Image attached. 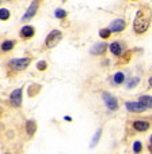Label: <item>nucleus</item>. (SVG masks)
Here are the masks:
<instances>
[{
    "label": "nucleus",
    "mask_w": 152,
    "mask_h": 154,
    "mask_svg": "<svg viewBox=\"0 0 152 154\" xmlns=\"http://www.w3.org/2000/svg\"><path fill=\"white\" fill-rule=\"evenodd\" d=\"M139 102H141L145 108H152V97L149 96H141Z\"/></svg>",
    "instance_id": "15"
},
{
    "label": "nucleus",
    "mask_w": 152,
    "mask_h": 154,
    "mask_svg": "<svg viewBox=\"0 0 152 154\" xmlns=\"http://www.w3.org/2000/svg\"><path fill=\"white\" fill-rule=\"evenodd\" d=\"M8 18H10L8 10H6V8H1V10H0V19H1V20H7Z\"/></svg>",
    "instance_id": "19"
},
{
    "label": "nucleus",
    "mask_w": 152,
    "mask_h": 154,
    "mask_svg": "<svg viewBox=\"0 0 152 154\" xmlns=\"http://www.w3.org/2000/svg\"><path fill=\"white\" fill-rule=\"evenodd\" d=\"M125 81V75H124L122 72H117V74H114V82L115 83H122V82Z\"/></svg>",
    "instance_id": "18"
},
{
    "label": "nucleus",
    "mask_w": 152,
    "mask_h": 154,
    "mask_svg": "<svg viewBox=\"0 0 152 154\" xmlns=\"http://www.w3.org/2000/svg\"><path fill=\"white\" fill-rule=\"evenodd\" d=\"M137 83H139V78H132L129 82H128V89H132V87H135Z\"/></svg>",
    "instance_id": "21"
},
{
    "label": "nucleus",
    "mask_w": 152,
    "mask_h": 154,
    "mask_svg": "<svg viewBox=\"0 0 152 154\" xmlns=\"http://www.w3.org/2000/svg\"><path fill=\"white\" fill-rule=\"evenodd\" d=\"M38 6H40V2L38 0H35V2H33L31 4H30V7L27 8V11H26V14L23 15V18L22 19L23 20H27V19H30V18H33L35 14H37V11H38Z\"/></svg>",
    "instance_id": "6"
},
{
    "label": "nucleus",
    "mask_w": 152,
    "mask_h": 154,
    "mask_svg": "<svg viewBox=\"0 0 152 154\" xmlns=\"http://www.w3.org/2000/svg\"><path fill=\"white\" fill-rule=\"evenodd\" d=\"M152 19V11L148 7H141L139 11L136 12L135 20H133V29L137 34H143L148 30L149 25H151Z\"/></svg>",
    "instance_id": "1"
},
{
    "label": "nucleus",
    "mask_w": 152,
    "mask_h": 154,
    "mask_svg": "<svg viewBox=\"0 0 152 154\" xmlns=\"http://www.w3.org/2000/svg\"><path fill=\"white\" fill-rule=\"evenodd\" d=\"M35 130H37V125H35V122H33V120H29V122L26 123V131L27 134L31 137V135H34Z\"/></svg>",
    "instance_id": "14"
},
{
    "label": "nucleus",
    "mask_w": 152,
    "mask_h": 154,
    "mask_svg": "<svg viewBox=\"0 0 152 154\" xmlns=\"http://www.w3.org/2000/svg\"><path fill=\"white\" fill-rule=\"evenodd\" d=\"M37 68L40 71H45L46 68H48V64H46V61H40V63L37 64Z\"/></svg>",
    "instance_id": "22"
},
{
    "label": "nucleus",
    "mask_w": 152,
    "mask_h": 154,
    "mask_svg": "<svg viewBox=\"0 0 152 154\" xmlns=\"http://www.w3.org/2000/svg\"><path fill=\"white\" fill-rule=\"evenodd\" d=\"M90 52H91V55H94V56L103 55V53L106 52V44H105V42H98V44H95L94 47L90 49Z\"/></svg>",
    "instance_id": "9"
},
{
    "label": "nucleus",
    "mask_w": 152,
    "mask_h": 154,
    "mask_svg": "<svg viewBox=\"0 0 152 154\" xmlns=\"http://www.w3.org/2000/svg\"><path fill=\"white\" fill-rule=\"evenodd\" d=\"M133 127H135V130L137 131H147L149 128V123L148 122H143V120H137V122L133 123Z\"/></svg>",
    "instance_id": "11"
},
{
    "label": "nucleus",
    "mask_w": 152,
    "mask_h": 154,
    "mask_svg": "<svg viewBox=\"0 0 152 154\" xmlns=\"http://www.w3.org/2000/svg\"><path fill=\"white\" fill-rule=\"evenodd\" d=\"M102 97H103V101H105V104H106V106L109 108V109H112V111H117L118 104H117V100H115L114 97L110 96V94H107V93H103Z\"/></svg>",
    "instance_id": "5"
},
{
    "label": "nucleus",
    "mask_w": 152,
    "mask_h": 154,
    "mask_svg": "<svg viewBox=\"0 0 152 154\" xmlns=\"http://www.w3.org/2000/svg\"><path fill=\"white\" fill-rule=\"evenodd\" d=\"M151 143H152V137H151Z\"/></svg>",
    "instance_id": "25"
},
{
    "label": "nucleus",
    "mask_w": 152,
    "mask_h": 154,
    "mask_svg": "<svg viewBox=\"0 0 152 154\" xmlns=\"http://www.w3.org/2000/svg\"><path fill=\"white\" fill-rule=\"evenodd\" d=\"M14 45H15V41L6 40V41H3V44H1V51H3V52H8V51H11L12 48H14Z\"/></svg>",
    "instance_id": "13"
},
{
    "label": "nucleus",
    "mask_w": 152,
    "mask_h": 154,
    "mask_svg": "<svg viewBox=\"0 0 152 154\" xmlns=\"http://www.w3.org/2000/svg\"><path fill=\"white\" fill-rule=\"evenodd\" d=\"M149 85H151V86H152V76H151V78H149Z\"/></svg>",
    "instance_id": "24"
},
{
    "label": "nucleus",
    "mask_w": 152,
    "mask_h": 154,
    "mask_svg": "<svg viewBox=\"0 0 152 154\" xmlns=\"http://www.w3.org/2000/svg\"><path fill=\"white\" fill-rule=\"evenodd\" d=\"M110 34H112V30H110V29L99 30V35H100V38H103V40H107V38L110 37Z\"/></svg>",
    "instance_id": "16"
},
{
    "label": "nucleus",
    "mask_w": 152,
    "mask_h": 154,
    "mask_svg": "<svg viewBox=\"0 0 152 154\" xmlns=\"http://www.w3.org/2000/svg\"><path fill=\"white\" fill-rule=\"evenodd\" d=\"M125 106L129 112H137V113H140V112H143L145 109V106L141 102H135V101H128L125 104Z\"/></svg>",
    "instance_id": "7"
},
{
    "label": "nucleus",
    "mask_w": 152,
    "mask_h": 154,
    "mask_svg": "<svg viewBox=\"0 0 152 154\" xmlns=\"http://www.w3.org/2000/svg\"><path fill=\"white\" fill-rule=\"evenodd\" d=\"M133 150H135V153H140L141 151V143L140 142H135V145H133Z\"/></svg>",
    "instance_id": "23"
},
{
    "label": "nucleus",
    "mask_w": 152,
    "mask_h": 154,
    "mask_svg": "<svg viewBox=\"0 0 152 154\" xmlns=\"http://www.w3.org/2000/svg\"><path fill=\"white\" fill-rule=\"evenodd\" d=\"M35 30L33 26H23L22 29H20V37L22 38H31L33 35H34Z\"/></svg>",
    "instance_id": "10"
},
{
    "label": "nucleus",
    "mask_w": 152,
    "mask_h": 154,
    "mask_svg": "<svg viewBox=\"0 0 152 154\" xmlns=\"http://www.w3.org/2000/svg\"><path fill=\"white\" fill-rule=\"evenodd\" d=\"M125 26H126V23H125V20L124 19H114L112 23H110L109 29L112 30V32H114V33H120V32H122V30L125 29Z\"/></svg>",
    "instance_id": "8"
},
{
    "label": "nucleus",
    "mask_w": 152,
    "mask_h": 154,
    "mask_svg": "<svg viewBox=\"0 0 152 154\" xmlns=\"http://www.w3.org/2000/svg\"><path fill=\"white\" fill-rule=\"evenodd\" d=\"M10 102L15 108L20 106V104H22V89H16V90L12 91L11 96H10Z\"/></svg>",
    "instance_id": "4"
},
{
    "label": "nucleus",
    "mask_w": 152,
    "mask_h": 154,
    "mask_svg": "<svg viewBox=\"0 0 152 154\" xmlns=\"http://www.w3.org/2000/svg\"><path fill=\"white\" fill-rule=\"evenodd\" d=\"M61 38H63V34H61L60 30H52V32L48 34L46 40H45L46 48H55L56 45L61 41Z\"/></svg>",
    "instance_id": "2"
},
{
    "label": "nucleus",
    "mask_w": 152,
    "mask_h": 154,
    "mask_svg": "<svg viewBox=\"0 0 152 154\" xmlns=\"http://www.w3.org/2000/svg\"><path fill=\"white\" fill-rule=\"evenodd\" d=\"M100 134H102V131H100V130H98V131H97V134H95V137H94V139H92V142H91V145H90V146H91V147H94V146L98 143V140H99Z\"/></svg>",
    "instance_id": "20"
},
{
    "label": "nucleus",
    "mask_w": 152,
    "mask_h": 154,
    "mask_svg": "<svg viewBox=\"0 0 152 154\" xmlns=\"http://www.w3.org/2000/svg\"><path fill=\"white\" fill-rule=\"evenodd\" d=\"M55 15L57 19H64V18H67V11H64V10H61V8H57L55 11Z\"/></svg>",
    "instance_id": "17"
},
{
    "label": "nucleus",
    "mask_w": 152,
    "mask_h": 154,
    "mask_svg": "<svg viewBox=\"0 0 152 154\" xmlns=\"http://www.w3.org/2000/svg\"><path fill=\"white\" fill-rule=\"evenodd\" d=\"M110 52L113 53V55H115V56H120L121 53H122V48H121V45H120V42H113V44H110Z\"/></svg>",
    "instance_id": "12"
},
{
    "label": "nucleus",
    "mask_w": 152,
    "mask_h": 154,
    "mask_svg": "<svg viewBox=\"0 0 152 154\" xmlns=\"http://www.w3.org/2000/svg\"><path fill=\"white\" fill-rule=\"evenodd\" d=\"M30 66V59H12L10 61V67L14 68L15 71H23Z\"/></svg>",
    "instance_id": "3"
}]
</instances>
